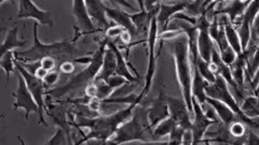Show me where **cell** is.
Here are the masks:
<instances>
[{"instance_id":"obj_4","label":"cell","mask_w":259,"mask_h":145,"mask_svg":"<svg viewBox=\"0 0 259 145\" xmlns=\"http://www.w3.org/2000/svg\"><path fill=\"white\" fill-rule=\"evenodd\" d=\"M137 109V107H136ZM133 141H141L145 143L157 142L152 129L149 126L147 114L143 109L133 111V114L124 123L121 124L116 132L107 141L109 144H124Z\"/></svg>"},{"instance_id":"obj_9","label":"cell","mask_w":259,"mask_h":145,"mask_svg":"<svg viewBox=\"0 0 259 145\" xmlns=\"http://www.w3.org/2000/svg\"><path fill=\"white\" fill-rule=\"evenodd\" d=\"M16 18H18V20H34L38 24H41V25L48 27L54 26L52 12L48 10H41L32 0H20Z\"/></svg>"},{"instance_id":"obj_24","label":"cell","mask_w":259,"mask_h":145,"mask_svg":"<svg viewBox=\"0 0 259 145\" xmlns=\"http://www.w3.org/2000/svg\"><path fill=\"white\" fill-rule=\"evenodd\" d=\"M249 3L243 2V0H230V3L225 8H223V9L215 11V14H225L230 21V23L234 24L240 19V16L244 13Z\"/></svg>"},{"instance_id":"obj_32","label":"cell","mask_w":259,"mask_h":145,"mask_svg":"<svg viewBox=\"0 0 259 145\" xmlns=\"http://www.w3.org/2000/svg\"><path fill=\"white\" fill-rule=\"evenodd\" d=\"M105 82H106L109 85V87L113 91V93H115V91L118 90V88L122 87V86H125L126 84L130 83L127 80H125L124 78L120 77L118 75L111 76L110 78H108L106 81H105Z\"/></svg>"},{"instance_id":"obj_18","label":"cell","mask_w":259,"mask_h":145,"mask_svg":"<svg viewBox=\"0 0 259 145\" xmlns=\"http://www.w3.org/2000/svg\"><path fill=\"white\" fill-rule=\"evenodd\" d=\"M107 39V47L110 48L112 51V53L115 54L116 57V61H117V68H116V75L124 78L125 80H127L130 83H134V82H139V81L144 80V78L142 77H134L131 71H130L128 67H127V62L126 59L123 57L122 52L120 51V48L118 47V45L112 41L111 39Z\"/></svg>"},{"instance_id":"obj_40","label":"cell","mask_w":259,"mask_h":145,"mask_svg":"<svg viewBox=\"0 0 259 145\" xmlns=\"http://www.w3.org/2000/svg\"><path fill=\"white\" fill-rule=\"evenodd\" d=\"M182 2H189V0H182Z\"/></svg>"},{"instance_id":"obj_11","label":"cell","mask_w":259,"mask_h":145,"mask_svg":"<svg viewBox=\"0 0 259 145\" xmlns=\"http://www.w3.org/2000/svg\"><path fill=\"white\" fill-rule=\"evenodd\" d=\"M15 98L13 103V110L23 109L25 111V118L28 120L29 115L31 113H36L39 114V109L35 99L32 98V96L27 88V85L24 81L23 77L18 72V88L16 92L12 94Z\"/></svg>"},{"instance_id":"obj_33","label":"cell","mask_w":259,"mask_h":145,"mask_svg":"<svg viewBox=\"0 0 259 145\" xmlns=\"http://www.w3.org/2000/svg\"><path fill=\"white\" fill-rule=\"evenodd\" d=\"M220 55H221V58H222L223 62L228 64V66H231V64L237 60V57H238V54L234 52L230 46H227L224 51L220 52Z\"/></svg>"},{"instance_id":"obj_17","label":"cell","mask_w":259,"mask_h":145,"mask_svg":"<svg viewBox=\"0 0 259 145\" xmlns=\"http://www.w3.org/2000/svg\"><path fill=\"white\" fill-rule=\"evenodd\" d=\"M84 4L89 15H90L92 22L97 28L105 31V29L112 25V22L107 18L103 2H101V0H84Z\"/></svg>"},{"instance_id":"obj_2","label":"cell","mask_w":259,"mask_h":145,"mask_svg":"<svg viewBox=\"0 0 259 145\" xmlns=\"http://www.w3.org/2000/svg\"><path fill=\"white\" fill-rule=\"evenodd\" d=\"M32 35H34V44L25 51H13L14 58L19 62H32L39 61L44 57H52L56 61L72 60L81 57L79 50L75 45V41H62L53 43H42L38 37V23L34 24L32 28ZM60 62V63H61Z\"/></svg>"},{"instance_id":"obj_15","label":"cell","mask_w":259,"mask_h":145,"mask_svg":"<svg viewBox=\"0 0 259 145\" xmlns=\"http://www.w3.org/2000/svg\"><path fill=\"white\" fill-rule=\"evenodd\" d=\"M146 114H147V119L151 129L158 125L161 120L169 116L166 103V95L163 90L159 92L157 98L151 102L149 108L146 110Z\"/></svg>"},{"instance_id":"obj_29","label":"cell","mask_w":259,"mask_h":145,"mask_svg":"<svg viewBox=\"0 0 259 145\" xmlns=\"http://www.w3.org/2000/svg\"><path fill=\"white\" fill-rule=\"evenodd\" d=\"M227 127H228L229 134L232 136V138H236V139L243 138L246 131L245 124L243 123L240 118L234 119L233 122H231Z\"/></svg>"},{"instance_id":"obj_14","label":"cell","mask_w":259,"mask_h":145,"mask_svg":"<svg viewBox=\"0 0 259 145\" xmlns=\"http://www.w3.org/2000/svg\"><path fill=\"white\" fill-rule=\"evenodd\" d=\"M72 14L75 16L78 32L80 36L95 34V32L102 31L92 22L90 15L88 13L84 0H72Z\"/></svg>"},{"instance_id":"obj_35","label":"cell","mask_w":259,"mask_h":145,"mask_svg":"<svg viewBox=\"0 0 259 145\" xmlns=\"http://www.w3.org/2000/svg\"><path fill=\"white\" fill-rule=\"evenodd\" d=\"M60 74L62 72V74L66 75V76H71L72 74H74L75 70H76V66H75V62L72 60H65V61H62L60 64H59V69Z\"/></svg>"},{"instance_id":"obj_1","label":"cell","mask_w":259,"mask_h":145,"mask_svg":"<svg viewBox=\"0 0 259 145\" xmlns=\"http://www.w3.org/2000/svg\"><path fill=\"white\" fill-rule=\"evenodd\" d=\"M139 106L137 103L128 104L125 109L119 110L109 115L99 116H87L79 114L74 120V126L78 128H88L89 133H87L82 139L77 142V144H82L89 140H100L101 143H107L112 134L116 132L118 127L124 123L126 119L131 117L133 111Z\"/></svg>"},{"instance_id":"obj_19","label":"cell","mask_w":259,"mask_h":145,"mask_svg":"<svg viewBox=\"0 0 259 145\" xmlns=\"http://www.w3.org/2000/svg\"><path fill=\"white\" fill-rule=\"evenodd\" d=\"M105 11H106L108 20H110L112 23H115L116 25L123 27L126 31H128L133 40L137 38L136 28L131 19H130V15L127 12L120 9V8H110L107 6H105Z\"/></svg>"},{"instance_id":"obj_10","label":"cell","mask_w":259,"mask_h":145,"mask_svg":"<svg viewBox=\"0 0 259 145\" xmlns=\"http://www.w3.org/2000/svg\"><path fill=\"white\" fill-rule=\"evenodd\" d=\"M192 113H193V120H191V133H192V144H199L202 140L204 139V136L208 130V128L217 124L220 122H215L208 118L204 111L202 110L201 104L197 101L196 98L192 97Z\"/></svg>"},{"instance_id":"obj_16","label":"cell","mask_w":259,"mask_h":145,"mask_svg":"<svg viewBox=\"0 0 259 145\" xmlns=\"http://www.w3.org/2000/svg\"><path fill=\"white\" fill-rule=\"evenodd\" d=\"M187 3L188 2H182V0H180V2L175 3L174 5H167V4L160 5L158 13L156 15L159 34L167 29V25L171 23L173 16L177 13L184 11L186 6H187Z\"/></svg>"},{"instance_id":"obj_27","label":"cell","mask_w":259,"mask_h":145,"mask_svg":"<svg viewBox=\"0 0 259 145\" xmlns=\"http://www.w3.org/2000/svg\"><path fill=\"white\" fill-rule=\"evenodd\" d=\"M0 68L5 72L7 83L9 84V79L11 75L15 72V58L13 55V51L7 52L3 56V58L0 59Z\"/></svg>"},{"instance_id":"obj_36","label":"cell","mask_w":259,"mask_h":145,"mask_svg":"<svg viewBox=\"0 0 259 145\" xmlns=\"http://www.w3.org/2000/svg\"><path fill=\"white\" fill-rule=\"evenodd\" d=\"M125 29L123 27H121L119 25H111L109 26L107 29H105V35H106V38L108 39H112L116 37H120V35L122 34Z\"/></svg>"},{"instance_id":"obj_31","label":"cell","mask_w":259,"mask_h":145,"mask_svg":"<svg viewBox=\"0 0 259 145\" xmlns=\"http://www.w3.org/2000/svg\"><path fill=\"white\" fill-rule=\"evenodd\" d=\"M185 130L177 124L173 127L172 131L168 134V142L169 144H183V136H184Z\"/></svg>"},{"instance_id":"obj_23","label":"cell","mask_w":259,"mask_h":145,"mask_svg":"<svg viewBox=\"0 0 259 145\" xmlns=\"http://www.w3.org/2000/svg\"><path fill=\"white\" fill-rule=\"evenodd\" d=\"M116 68H117V61H116L115 54L112 53L110 48L106 46V50H105V53H104L101 71L95 78L94 82H97V81H106L111 76L116 75Z\"/></svg>"},{"instance_id":"obj_6","label":"cell","mask_w":259,"mask_h":145,"mask_svg":"<svg viewBox=\"0 0 259 145\" xmlns=\"http://www.w3.org/2000/svg\"><path fill=\"white\" fill-rule=\"evenodd\" d=\"M204 91H205L206 97H210V98L217 99L227 104V106L234 112V114H236L243 123L249 126L250 129L257 130L258 118H249L243 114V112L240 109V106L238 104L237 100L234 99V97L231 94L228 85L226 83V81L221 76H216V79L213 83H206Z\"/></svg>"},{"instance_id":"obj_38","label":"cell","mask_w":259,"mask_h":145,"mask_svg":"<svg viewBox=\"0 0 259 145\" xmlns=\"http://www.w3.org/2000/svg\"><path fill=\"white\" fill-rule=\"evenodd\" d=\"M48 70H46V69H44L42 67H39L36 71H35V74H34V76L36 77V78H38V79H40V80H42L44 81V79L46 78V76L48 75Z\"/></svg>"},{"instance_id":"obj_13","label":"cell","mask_w":259,"mask_h":145,"mask_svg":"<svg viewBox=\"0 0 259 145\" xmlns=\"http://www.w3.org/2000/svg\"><path fill=\"white\" fill-rule=\"evenodd\" d=\"M166 103L168 109V114L174 122L181 126L184 130H190L191 129V119L190 111L184 101V99L175 98V97L166 96Z\"/></svg>"},{"instance_id":"obj_3","label":"cell","mask_w":259,"mask_h":145,"mask_svg":"<svg viewBox=\"0 0 259 145\" xmlns=\"http://www.w3.org/2000/svg\"><path fill=\"white\" fill-rule=\"evenodd\" d=\"M167 42L169 53L172 54L175 61L177 82L181 87L183 99L190 113H192V64L189 56L187 37L183 32L175 38L167 40Z\"/></svg>"},{"instance_id":"obj_30","label":"cell","mask_w":259,"mask_h":145,"mask_svg":"<svg viewBox=\"0 0 259 145\" xmlns=\"http://www.w3.org/2000/svg\"><path fill=\"white\" fill-rule=\"evenodd\" d=\"M47 144L51 145V144H55V145H66L69 144L68 138H67V134L65 132V130L63 128L59 127L58 130L55 131V133L51 136L49 141L46 142Z\"/></svg>"},{"instance_id":"obj_20","label":"cell","mask_w":259,"mask_h":145,"mask_svg":"<svg viewBox=\"0 0 259 145\" xmlns=\"http://www.w3.org/2000/svg\"><path fill=\"white\" fill-rule=\"evenodd\" d=\"M205 102L208 103L209 106L214 109L218 119H220V122H222L227 126H228L231 122H233L234 119L239 118L236 114H234V112L227 106V104H225L220 100L210 98V97H205Z\"/></svg>"},{"instance_id":"obj_39","label":"cell","mask_w":259,"mask_h":145,"mask_svg":"<svg viewBox=\"0 0 259 145\" xmlns=\"http://www.w3.org/2000/svg\"><path fill=\"white\" fill-rule=\"evenodd\" d=\"M5 2H6V0H0V6H2Z\"/></svg>"},{"instance_id":"obj_21","label":"cell","mask_w":259,"mask_h":145,"mask_svg":"<svg viewBox=\"0 0 259 145\" xmlns=\"http://www.w3.org/2000/svg\"><path fill=\"white\" fill-rule=\"evenodd\" d=\"M28 41L26 40H21L19 38V27L15 26L12 29L8 31V34L6 35V38L3 41V43H0V59L3 58V56L9 51H14L15 48H20L25 46Z\"/></svg>"},{"instance_id":"obj_5","label":"cell","mask_w":259,"mask_h":145,"mask_svg":"<svg viewBox=\"0 0 259 145\" xmlns=\"http://www.w3.org/2000/svg\"><path fill=\"white\" fill-rule=\"evenodd\" d=\"M106 46H107V39L105 38L101 42L99 50H97L91 57V60L88 63V67L85 69L80 71L79 74L75 75L67 83H65L63 86L54 87V88H51V90L47 91V95H49V97H52L54 99H60L62 97L66 96L68 93L80 90L81 87H85L87 85L94 82L95 78L101 71L104 53H105V50H106Z\"/></svg>"},{"instance_id":"obj_7","label":"cell","mask_w":259,"mask_h":145,"mask_svg":"<svg viewBox=\"0 0 259 145\" xmlns=\"http://www.w3.org/2000/svg\"><path fill=\"white\" fill-rule=\"evenodd\" d=\"M15 69L18 70L19 74L23 77L24 81L27 85V88L29 90L32 98L35 99L38 109H39V124H44L45 126H48V123L45 120L44 112L47 109L46 101H45V95H47L48 87L46 86L42 80L36 78L34 75H31L22 64L15 60Z\"/></svg>"},{"instance_id":"obj_12","label":"cell","mask_w":259,"mask_h":145,"mask_svg":"<svg viewBox=\"0 0 259 145\" xmlns=\"http://www.w3.org/2000/svg\"><path fill=\"white\" fill-rule=\"evenodd\" d=\"M258 15V0H253L252 3H249L247 8L245 9L244 13H243L239 19V28L237 29L240 41L242 45V50L244 51L250 39V30L254 25L255 21L257 20Z\"/></svg>"},{"instance_id":"obj_37","label":"cell","mask_w":259,"mask_h":145,"mask_svg":"<svg viewBox=\"0 0 259 145\" xmlns=\"http://www.w3.org/2000/svg\"><path fill=\"white\" fill-rule=\"evenodd\" d=\"M40 67H42L48 71H52L58 67V61L52 57H44L42 59H40Z\"/></svg>"},{"instance_id":"obj_26","label":"cell","mask_w":259,"mask_h":145,"mask_svg":"<svg viewBox=\"0 0 259 145\" xmlns=\"http://www.w3.org/2000/svg\"><path fill=\"white\" fill-rule=\"evenodd\" d=\"M175 125H176V123L169 116L163 120H161L158 125H156L152 128V133H153V135H155L156 140L168 135Z\"/></svg>"},{"instance_id":"obj_28","label":"cell","mask_w":259,"mask_h":145,"mask_svg":"<svg viewBox=\"0 0 259 145\" xmlns=\"http://www.w3.org/2000/svg\"><path fill=\"white\" fill-rule=\"evenodd\" d=\"M194 66L198 68V71L200 72L201 77L204 79L205 82H207V83H213L214 82L215 79H216V76L213 74L212 70L209 69L207 61L200 58V56H198L197 62H196V64H194Z\"/></svg>"},{"instance_id":"obj_34","label":"cell","mask_w":259,"mask_h":145,"mask_svg":"<svg viewBox=\"0 0 259 145\" xmlns=\"http://www.w3.org/2000/svg\"><path fill=\"white\" fill-rule=\"evenodd\" d=\"M59 80H60V71L55 69V70L48 72V75L44 79V82H45L46 86L49 88V87L55 86V84L59 82Z\"/></svg>"},{"instance_id":"obj_22","label":"cell","mask_w":259,"mask_h":145,"mask_svg":"<svg viewBox=\"0 0 259 145\" xmlns=\"http://www.w3.org/2000/svg\"><path fill=\"white\" fill-rule=\"evenodd\" d=\"M198 54L200 58L209 62L210 55H212L213 48L215 47V43L208 35V29H200L198 32Z\"/></svg>"},{"instance_id":"obj_8","label":"cell","mask_w":259,"mask_h":145,"mask_svg":"<svg viewBox=\"0 0 259 145\" xmlns=\"http://www.w3.org/2000/svg\"><path fill=\"white\" fill-rule=\"evenodd\" d=\"M159 37V28L157 24L156 15L153 16L150 22V26L148 30L147 38H146V41L148 43V61H147V71H146V75L144 77L145 85L142 93L140 96L142 98L146 95H148L150 92V88L153 82V78L156 75V67H157V56H156V45Z\"/></svg>"},{"instance_id":"obj_25","label":"cell","mask_w":259,"mask_h":145,"mask_svg":"<svg viewBox=\"0 0 259 145\" xmlns=\"http://www.w3.org/2000/svg\"><path fill=\"white\" fill-rule=\"evenodd\" d=\"M240 109L246 117L249 118H258L259 110H258V97L257 95L245 96L244 99L240 104Z\"/></svg>"}]
</instances>
